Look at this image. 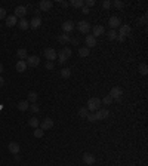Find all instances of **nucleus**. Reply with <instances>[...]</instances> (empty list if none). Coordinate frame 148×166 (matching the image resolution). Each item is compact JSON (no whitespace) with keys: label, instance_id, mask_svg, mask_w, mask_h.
Segmentation results:
<instances>
[{"label":"nucleus","instance_id":"nucleus-1","mask_svg":"<svg viewBox=\"0 0 148 166\" xmlns=\"http://www.w3.org/2000/svg\"><path fill=\"white\" fill-rule=\"evenodd\" d=\"M101 99L99 98H90L89 101H87V105H86V108L89 110V113L90 111H96V110H99L101 108Z\"/></svg>","mask_w":148,"mask_h":166},{"label":"nucleus","instance_id":"nucleus-2","mask_svg":"<svg viewBox=\"0 0 148 166\" xmlns=\"http://www.w3.org/2000/svg\"><path fill=\"white\" fill-rule=\"evenodd\" d=\"M113 99H116V101H120L121 99V96H123V89L120 88V86H114L111 91H110V94H108Z\"/></svg>","mask_w":148,"mask_h":166},{"label":"nucleus","instance_id":"nucleus-3","mask_svg":"<svg viewBox=\"0 0 148 166\" xmlns=\"http://www.w3.org/2000/svg\"><path fill=\"white\" fill-rule=\"evenodd\" d=\"M77 30H79L80 33H83V34H87V33L90 31V24H89L87 21H80V22L77 24Z\"/></svg>","mask_w":148,"mask_h":166},{"label":"nucleus","instance_id":"nucleus-4","mask_svg":"<svg viewBox=\"0 0 148 166\" xmlns=\"http://www.w3.org/2000/svg\"><path fill=\"white\" fill-rule=\"evenodd\" d=\"M45 57H46V59H49L51 62H53L56 59L58 54H56V51L53 48H48V49H45Z\"/></svg>","mask_w":148,"mask_h":166},{"label":"nucleus","instance_id":"nucleus-5","mask_svg":"<svg viewBox=\"0 0 148 166\" xmlns=\"http://www.w3.org/2000/svg\"><path fill=\"white\" fill-rule=\"evenodd\" d=\"M118 28H120V31H118L117 34H118V36H121V37H124V39H126V37L130 34V31H132L130 25H127V24H121Z\"/></svg>","mask_w":148,"mask_h":166},{"label":"nucleus","instance_id":"nucleus-6","mask_svg":"<svg viewBox=\"0 0 148 166\" xmlns=\"http://www.w3.org/2000/svg\"><path fill=\"white\" fill-rule=\"evenodd\" d=\"M52 6H53V3L51 2V0H42V2L39 3V8H40L42 12H48V11H51Z\"/></svg>","mask_w":148,"mask_h":166},{"label":"nucleus","instance_id":"nucleus-7","mask_svg":"<svg viewBox=\"0 0 148 166\" xmlns=\"http://www.w3.org/2000/svg\"><path fill=\"white\" fill-rule=\"evenodd\" d=\"M25 64H27V65H30V67H37V65L40 64V58H39L37 55H31V57H28V58H27Z\"/></svg>","mask_w":148,"mask_h":166},{"label":"nucleus","instance_id":"nucleus-8","mask_svg":"<svg viewBox=\"0 0 148 166\" xmlns=\"http://www.w3.org/2000/svg\"><path fill=\"white\" fill-rule=\"evenodd\" d=\"M95 116H96V120H101V119H107L110 116V111L107 108H99L95 111Z\"/></svg>","mask_w":148,"mask_h":166},{"label":"nucleus","instance_id":"nucleus-9","mask_svg":"<svg viewBox=\"0 0 148 166\" xmlns=\"http://www.w3.org/2000/svg\"><path fill=\"white\" fill-rule=\"evenodd\" d=\"M53 128V120L51 119V117H46L43 122H42V125H40V129H43V130H49V129H52Z\"/></svg>","mask_w":148,"mask_h":166},{"label":"nucleus","instance_id":"nucleus-10","mask_svg":"<svg viewBox=\"0 0 148 166\" xmlns=\"http://www.w3.org/2000/svg\"><path fill=\"white\" fill-rule=\"evenodd\" d=\"M14 15H15L17 18H21V20H22V18L27 15V8H25V6H17Z\"/></svg>","mask_w":148,"mask_h":166},{"label":"nucleus","instance_id":"nucleus-11","mask_svg":"<svg viewBox=\"0 0 148 166\" xmlns=\"http://www.w3.org/2000/svg\"><path fill=\"white\" fill-rule=\"evenodd\" d=\"M108 25L111 27V30H116V28H118L121 24H120V18L118 17H111L110 20H108Z\"/></svg>","mask_w":148,"mask_h":166},{"label":"nucleus","instance_id":"nucleus-12","mask_svg":"<svg viewBox=\"0 0 148 166\" xmlns=\"http://www.w3.org/2000/svg\"><path fill=\"white\" fill-rule=\"evenodd\" d=\"M83 162L86 163V165H93L95 162H96V159H95V156L93 154H90V153H84L83 154Z\"/></svg>","mask_w":148,"mask_h":166},{"label":"nucleus","instance_id":"nucleus-13","mask_svg":"<svg viewBox=\"0 0 148 166\" xmlns=\"http://www.w3.org/2000/svg\"><path fill=\"white\" fill-rule=\"evenodd\" d=\"M92 31H93V37H95V39H96L98 36L105 34V28H104V25H95V27L92 28Z\"/></svg>","mask_w":148,"mask_h":166},{"label":"nucleus","instance_id":"nucleus-14","mask_svg":"<svg viewBox=\"0 0 148 166\" xmlns=\"http://www.w3.org/2000/svg\"><path fill=\"white\" fill-rule=\"evenodd\" d=\"M40 25H42V18H40V17H34V18L30 21V28H33V30L39 28Z\"/></svg>","mask_w":148,"mask_h":166},{"label":"nucleus","instance_id":"nucleus-15","mask_svg":"<svg viewBox=\"0 0 148 166\" xmlns=\"http://www.w3.org/2000/svg\"><path fill=\"white\" fill-rule=\"evenodd\" d=\"M8 148H9V151H11L12 154H18V153L21 151V147H19L18 142H9Z\"/></svg>","mask_w":148,"mask_h":166},{"label":"nucleus","instance_id":"nucleus-16","mask_svg":"<svg viewBox=\"0 0 148 166\" xmlns=\"http://www.w3.org/2000/svg\"><path fill=\"white\" fill-rule=\"evenodd\" d=\"M62 30L65 31V34H68L70 31L74 30V22H73V21H65V22L62 24Z\"/></svg>","mask_w":148,"mask_h":166},{"label":"nucleus","instance_id":"nucleus-17","mask_svg":"<svg viewBox=\"0 0 148 166\" xmlns=\"http://www.w3.org/2000/svg\"><path fill=\"white\" fill-rule=\"evenodd\" d=\"M17 24H18V18H17L15 15L6 17V25H8V27H14V25H17Z\"/></svg>","mask_w":148,"mask_h":166},{"label":"nucleus","instance_id":"nucleus-18","mask_svg":"<svg viewBox=\"0 0 148 166\" xmlns=\"http://www.w3.org/2000/svg\"><path fill=\"white\" fill-rule=\"evenodd\" d=\"M96 46V39L93 36H86V48L90 49V48H95Z\"/></svg>","mask_w":148,"mask_h":166},{"label":"nucleus","instance_id":"nucleus-19","mask_svg":"<svg viewBox=\"0 0 148 166\" xmlns=\"http://www.w3.org/2000/svg\"><path fill=\"white\" fill-rule=\"evenodd\" d=\"M17 55H18V58H19V61H24V59H27L28 58V54H27V49H18L17 51Z\"/></svg>","mask_w":148,"mask_h":166},{"label":"nucleus","instance_id":"nucleus-20","mask_svg":"<svg viewBox=\"0 0 148 166\" xmlns=\"http://www.w3.org/2000/svg\"><path fill=\"white\" fill-rule=\"evenodd\" d=\"M15 68H17L18 73H24V71L27 70V64H25V61H18L17 65H15Z\"/></svg>","mask_w":148,"mask_h":166},{"label":"nucleus","instance_id":"nucleus-21","mask_svg":"<svg viewBox=\"0 0 148 166\" xmlns=\"http://www.w3.org/2000/svg\"><path fill=\"white\" fill-rule=\"evenodd\" d=\"M18 27L21 30H27V28H30V21H27L25 18H22V20L18 21Z\"/></svg>","mask_w":148,"mask_h":166},{"label":"nucleus","instance_id":"nucleus-22","mask_svg":"<svg viewBox=\"0 0 148 166\" xmlns=\"http://www.w3.org/2000/svg\"><path fill=\"white\" fill-rule=\"evenodd\" d=\"M56 39H58V42H59V43H62V45H65V43H68V42L71 40V39H70V36H68V34H65V33H64V34H61V36H58Z\"/></svg>","mask_w":148,"mask_h":166},{"label":"nucleus","instance_id":"nucleus-23","mask_svg":"<svg viewBox=\"0 0 148 166\" xmlns=\"http://www.w3.org/2000/svg\"><path fill=\"white\" fill-rule=\"evenodd\" d=\"M113 102H114V99H113L110 95H105V96L101 99V104H104V105H111Z\"/></svg>","mask_w":148,"mask_h":166},{"label":"nucleus","instance_id":"nucleus-24","mask_svg":"<svg viewBox=\"0 0 148 166\" xmlns=\"http://www.w3.org/2000/svg\"><path fill=\"white\" fill-rule=\"evenodd\" d=\"M28 107H30V102H28V101H19V102H18V108H19L21 111L28 110Z\"/></svg>","mask_w":148,"mask_h":166},{"label":"nucleus","instance_id":"nucleus-25","mask_svg":"<svg viewBox=\"0 0 148 166\" xmlns=\"http://www.w3.org/2000/svg\"><path fill=\"white\" fill-rule=\"evenodd\" d=\"M89 54H90V49H87V48H79V55L80 57L86 58V57H89Z\"/></svg>","mask_w":148,"mask_h":166},{"label":"nucleus","instance_id":"nucleus-26","mask_svg":"<svg viewBox=\"0 0 148 166\" xmlns=\"http://www.w3.org/2000/svg\"><path fill=\"white\" fill-rule=\"evenodd\" d=\"M138 70H139V73H141L142 76H147V74H148V65H147V64H139Z\"/></svg>","mask_w":148,"mask_h":166},{"label":"nucleus","instance_id":"nucleus-27","mask_svg":"<svg viewBox=\"0 0 148 166\" xmlns=\"http://www.w3.org/2000/svg\"><path fill=\"white\" fill-rule=\"evenodd\" d=\"M36 101H37V94L31 91V92L28 94V102H30V104H34Z\"/></svg>","mask_w":148,"mask_h":166},{"label":"nucleus","instance_id":"nucleus-28","mask_svg":"<svg viewBox=\"0 0 148 166\" xmlns=\"http://www.w3.org/2000/svg\"><path fill=\"white\" fill-rule=\"evenodd\" d=\"M87 114H89V110H87L86 107H82V108L79 110V116H80L82 119H86V117H87Z\"/></svg>","mask_w":148,"mask_h":166},{"label":"nucleus","instance_id":"nucleus-29","mask_svg":"<svg viewBox=\"0 0 148 166\" xmlns=\"http://www.w3.org/2000/svg\"><path fill=\"white\" fill-rule=\"evenodd\" d=\"M117 36H118V34H117V31H116V30H110V31H108V34H107L108 40H116V39H117Z\"/></svg>","mask_w":148,"mask_h":166},{"label":"nucleus","instance_id":"nucleus-30","mask_svg":"<svg viewBox=\"0 0 148 166\" xmlns=\"http://www.w3.org/2000/svg\"><path fill=\"white\" fill-rule=\"evenodd\" d=\"M28 125H30L31 128H34V129H36V128H39V125H40V123H39V120H37L36 117H31V119L28 120Z\"/></svg>","mask_w":148,"mask_h":166},{"label":"nucleus","instance_id":"nucleus-31","mask_svg":"<svg viewBox=\"0 0 148 166\" xmlns=\"http://www.w3.org/2000/svg\"><path fill=\"white\" fill-rule=\"evenodd\" d=\"M33 135H34L36 138H42V136L45 135V130H43V129H40V128H36V129H34V132H33Z\"/></svg>","mask_w":148,"mask_h":166},{"label":"nucleus","instance_id":"nucleus-32","mask_svg":"<svg viewBox=\"0 0 148 166\" xmlns=\"http://www.w3.org/2000/svg\"><path fill=\"white\" fill-rule=\"evenodd\" d=\"M71 6H74V8H83L84 6V2H83V0H73Z\"/></svg>","mask_w":148,"mask_h":166},{"label":"nucleus","instance_id":"nucleus-33","mask_svg":"<svg viewBox=\"0 0 148 166\" xmlns=\"http://www.w3.org/2000/svg\"><path fill=\"white\" fill-rule=\"evenodd\" d=\"M61 76H62L64 79H68V77L71 76V70H70V68H62V70H61Z\"/></svg>","mask_w":148,"mask_h":166},{"label":"nucleus","instance_id":"nucleus-34","mask_svg":"<svg viewBox=\"0 0 148 166\" xmlns=\"http://www.w3.org/2000/svg\"><path fill=\"white\" fill-rule=\"evenodd\" d=\"M111 5H113L114 8H117V9H123V8H124V3L120 2V0H116V2H113Z\"/></svg>","mask_w":148,"mask_h":166},{"label":"nucleus","instance_id":"nucleus-35","mask_svg":"<svg viewBox=\"0 0 148 166\" xmlns=\"http://www.w3.org/2000/svg\"><path fill=\"white\" fill-rule=\"evenodd\" d=\"M58 59H59V62H61V64H65L68 58H67V57H65L62 52H59V54H58Z\"/></svg>","mask_w":148,"mask_h":166},{"label":"nucleus","instance_id":"nucleus-36","mask_svg":"<svg viewBox=\"0 0 148 166\" xmlns=\"http://www.w3.org/2000/svg\"><path fill=\"white\" fill-rule=\"evenodd\" d=\"M28 110H31L33 113H39V110H40V107L34 102V104H30V107H28Z\"/></svg>","mask_w":148,"mask_h":166},{"label":"nucleus","instance_id":"nucleus-37","mask_svg":"<svg viewBox=\"0 0 148 166\" xmlns=\"http://www.w3.org/2000/svg\"><path fill=\"white\" fill-rule=\"evenodd\" d=\"M61 52H62V54H64V55H65L67 58H70V57H71V54H73V51H71L70 48H64V49H62Z\"/></svg>","mask_w":148,"mask_h":166},{"label":"nucleus","instance_id":"nucleus-38","mask_svg":"<svg viewBox=\"0 0 148 166\" xmlns=\"http://www.w3.org/2000/svg\"><path fill=\"white\" fill-rule=\"evenodd\" d=\"M86 119H87L89 122H96V116H95V113H89Z\"/></svg>","mask_w":148,"mask_h":166},{"label":"nucleus","instance_id":"nucleus-39","mask_svg":"<svg viewBox=\"0 0 148 166\" xmlns=\"http://www.w3.org/2000/svg\"><path fill=\"white\" fill-rule=\"evenodd\" d=\"M102 8L104 9H110L111 8V2H110V0H104V2H102Z\"/></svg>","mask_w":148,"mask_h":166},{"label":"nucleus","instance_id":"nucleus-40","mask_svg":"<svg viewBox=\"0 0 148 166\" xmlns=\"http://www.w3.org/2000/svg\"><path fill=\"white\" fill-rule=\"evenodd\" d=\"M138 24H139V25H144V24H147V15H144L141 20H138Z\"/></svg>","mask_w":148,"mask_h":166},{"label":"nucleus","instance_id":"nucleus-41","mask_svg":"<svg viewBox=\"0 0 148 166\" xmlns=\"http://www.w3.org/2000/svg\"><path fill=\"white\" fill-rule=\"evenodd\" d=\"M3 18H6V9L0 8V20H3Z\"/></svg>","mask_w":148,"mask_h":166},{"label":"nucleus","instance_id":"nucleus-42","mask_svg":"<svg viewBox=\"0 0 148 166\" xmlns=\"http://www.w3.org/2000/svg\"><path fill=\"white\" fill-rule=\"evenodd\" d=\"M92 6H95V0H87V2H86V8H92Z\"/></svg>","mask_w":148,"mask_h":166},{"label":"nucleus","instance_id":"nucleus-43","mask_svg":"<svg viewBox=\"0 0 148 166\" xmlns=\"http://www.w3.org/2000/svg\"><path fill=\"white\" fill-rule=\"evenodd\" d=\"M46 68H48V70H53V68H55L53 62H51V61H49V62H46Z\"/></svg>","mask_w":148,"mask_h":166},{"label":"nucleus","instance_id":"nucleus-44","mask_svg":"<svg viewBox=\"0 0 148 166\" xmlns=\"http://www.w3.org/2000/svg\"><path fill=\"white\" fill-rule=\"evenodd\" d=\"M82 14H84V15H87V14H89V8H86V6H83V8H82Z\"/></svg>","mask_w":148,"mask_h":166},{"label":"nucleus","instance_id":"nucleus-45","mask_svg":"<svg viewBox=\"0 0 148 166\" xmlns=\"http://www.w3.org/2000/svg\"><path fill=\"white\" fill-rule=\"evenodd\" d=\"M70 42H71L73 45H79V40H77V39H71Z\"/></svg>","mask_w":148,"mask_h":166},{"label":"nucleus","instance_id":"nucleus-46","mask_svg":"<svg viewBox=\"0 0 148 166\" xmlns=\"http://www.w3.org/2000/svg\"><path fill=\"white\" fill-rule=\"evenodd\" d=\"M117 40H118V42H124L126 39H124V37H121V36H117Z\"/></svg>","mask_w":148,"mask_h":166},{"label":"nucleus","instance_id":"nucleus-47","mask_svg":"<svg viewBox=\"0 0 148 166\" xmlns=\"http://www.w3.org/2000/svg\"><path fill=\"white\" fill-rule=\"evenodd\" d=\"M3 83H5V80H3V77H0V88L3 86Z\"/></svg>","mask_w":148,"mask_h":166},{"label":"nucleus","instance_id":"nucleus-48","mask_svg":"<svg viewBox=\"0 0 148 166\" xmlns=\"http://www.w3.org/2000/svg\"><path fill=\"white\" fill-rule=\"evenodd\" d=\"M0 73H3V64L0 62Z\"/></svg>","mask_w":148,"mask_h":166}]
</instances>
